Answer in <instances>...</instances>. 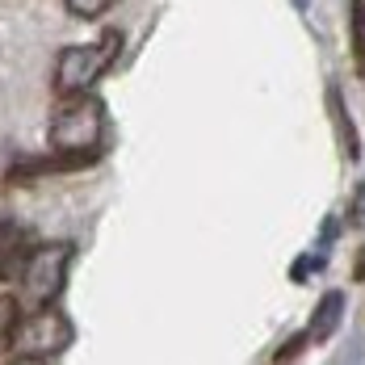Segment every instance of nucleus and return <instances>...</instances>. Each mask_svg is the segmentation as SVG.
<instances>
[{"label": "nucleus", "mask_w": 365, "mask_h": 365, "mask_svg": "<svg viewBox=\"0 0 365 365\" xmlns=\"http://www.w3.org/2000/svg\"><path fill=\"white\" fill-rule=\"evenodd\" d=\"M101 135H106V106L93 93L63 97L51 118V151L59 155H80L88 164L101 160Z\"/></svg>", "instance_id": "f257e3e1"}, {"label": "nucleus", "mask_w": 365, "mask_h": 365, "mask_svg": "<svg viewBox=\"0 0 365 365\" xmlns=\"http://www.w3.org/2000/svg\"><path fill=\"white\" fill-rule=\"evenodd\" d=\"M118 55H122V30H101L97 42H84V46H68V51H59V59H55V76H51L55 93H59V97L88 93V88H93V84L118 63Z\"/></svg>", "instance_id": "f03ea898"}, {"label": "nucleus", "mask_w": 365, "mask_h": 365, "mask_svg": "<svg viewBox=\"0 0 365 365\" xmlns=\"http://www.w3.org/2000/svg\"><path fill=\"white\" fill-rule=\"evenodd\" d=\"M76 248L68 240H46V244H34V252L21 269V286H26V298L34 307H51L59 302V294L68 286V269H72Z\"/></svg>", "instance_id": "7ed1b4c3"}, {"label": "nucleus", "mask_w": 365, "mask_h": 365, "mask_svg": "<svg viewBox=\"0 0 365 365\" xmlns=\"http://www.w3.org/2000/svg\"><path fill=\"white\" fill-rule=\"evenodd\" d=\"M72 319L51 302V307H38L34 319L26 324V328L17 331V340H26V353H34V357H55V353H63L68 344H72Z\"/></svg>", "instance_id": "20e7f679"}, {"label": "nucleus", "mask_w": 365, "mask_h": 365, "mask_svg": "<svg viewBox=\"0 0 365 365\" xmlns=\"http://www.w3.org/2000/svg\"><path fill=\"white\" fill-rule=\"evenodd\" d=\"M34 252V235L13 219H0V282L9 277H21L26 260Z\"/></svg>", "instance_id": "39448f33"}, {"label": "nucleus", "mask_w": 365, "mask_h": 365, "mask_svg": "<svg viewBox=\"0 0 365 365\" xmlns=\"http://www.w3.org/2000/svg\"><path fill=\"white\" fill-rule=\"evenodd\" d=\"M328 113H331V126H336V139H340V151L349 160H361V135H357V122L344 106V93L331 84L328 88Z\"/></svg>", "instance_id": "423d86ee"}, {"label": "nucleus", "mask_w": 365, "mask_h": 365, "mask_svg": "<svg viewBox=\"0 0 365 365\" xmlns=\"http://www.w3.org/2000/svg\"><path fill=\"white\" fill-rule=\"evenodd\" d=\"M340 319H344V294L328 290L319 302H315V311H311L307 336H311V340H331V336H336V328H340Z\"/></svg>", "instance_id": "0eeeda50"}, {"label": "nucleus", "mask_w": 365, "mask_h": 365, "mask_svg": "<svg viewBox=\"0 0 365 365\" xmlns=\"http://www.w3.org/2000/svg\"><path fill=\"white\" fill-rule=\"evenodd\" d=\"M349 42H353V72L365 80V0H349Z\"/></svg>", "instance_id": "6e6552de"}, {"label": "nucleus", "mask_w": 365, "mask_h": 365, "mask_svg": "<svg viewBox=\"0 0 365 365\" xmlns=\"http://www.w3.org/2000/svg\"><path fill=\"white\" fill-rule=\"evenodd\" d=\"M17 331H21V302L13 294H0V353L17 344Z\"/></svg>", "instance_id": "1a4fd4ad"}, {"label": "nucleus", "mask_w": 365, "mask_h": 365, "mask_svg": "<svg viewBox=\"0 0 365 365\" xmlns=\"http://www.w3.org/2000/svg\"><path fill=\"white\" fill-rule=\"evenodd\" d=\"M118 0H63V9L72 13V17H80V21H93V17H101L106 9H113Z\"/></svg>", "instance_id": "9d476101"}, {"label": "nucleus", "mask_w": 365, "mask_h": 365, "mask_svg": "<svg viewBox=\"0 0 365 365\" xmlns=\"http://www.w3.org/2000/svg\"><path fill=\"white\" fill-rule=\"evenodd\" d=\"M307 340H311L307 331H294L290 340H286V344H282V349L273 353V365H290L294 357H302V349H307Z\"/></svg>", "instance_id": "9b49d317"}, {"label": "nucleus", "mask_w": 365, "mask_h": 365, "mask_svg": "<svg viewBox=\"0 0 365 365\" xmlns=\"http://www.w3.org/2000/svg\"><path fill=\"white\" fill-rule=\"evenodd\" d=\"M319 264H324V256H298L290 264V282H307L311 273H319Z\"/></svg>", "instance_id": "f8f14e48"}, {"label": "nucleus", "mask_w": 365, "mask_h": 365, "mask_svg": "<svg viewBox=\"0 0 365 365\" xmlns=\"http://www.w3.org/2000/svg\"><path fill=\"white\" fill-rule=\"evenodd\" d=\"M4 365H46V357H34V353H21V357H13V361Z\"/></svg>", "instance_id": "ddd939ff"}, {"label": "nucleus", "mask_w": 365, "mask_h": 365, "mask_svg": "<svg viewBox=\"0 0 365 365\" xmlns=\"http://www.w3.org/2000/svg\"><path fill=\"white\" fill-rule=\"evenodd\" d=\"M353 282H365V248L357 252V260H353Z\"/></svg>", "instance_id": "4468645a"}]
</instances>
